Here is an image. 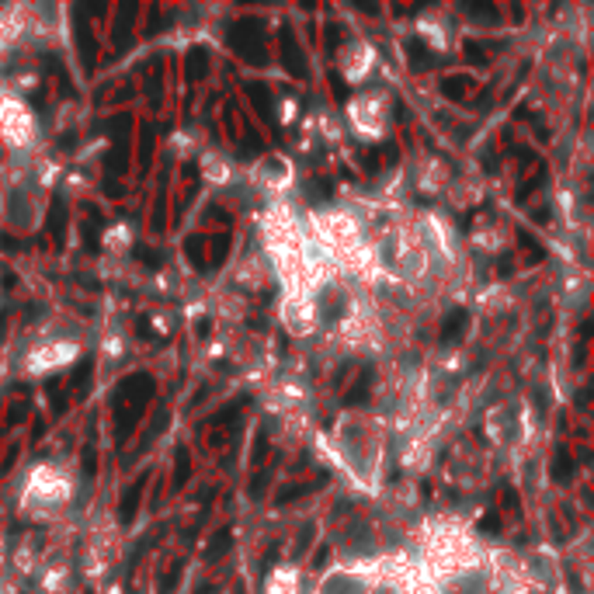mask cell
Wrapping results in <instances>:
<instances>
[{
  "mask_svg": "<svg viewBox=\"0 0 594 594\" xmlns=\"http://www.w3.org/2000/svg\"><path fill=\"white\" fill-rule=\"evenodd\" d=\"M487 438L500 445V448H514L528 438V410L518 403V399H500L497 406L487 410Z\"/></svg>",
  "mask_w": 594,
  "mask_h": 594,
  "instance_id": "3",
  "label": "cell"
},
{
  "mask_svg": "<svg viewBox=\"0 0 594 594\" xmlns=\"http://www.w3.org/2000/svg\"><path fill=\"white\" fill-rule=\"evenodd\" d=\"M376 66V49L365 45V42H355L344 56H341V73L351 80V84H362Z\"/></svg>",
  "mask_w": 594,
  "mask_h": 594,
  "instance_id": "10",
  "label": "cell"
},
{
  "mask_svg": "<svg viewBox=\"0 0 594 594\" xmlns=\"http://www.w3.org/2000/svg\"><path fill=\"white\" fill-rule=\"evenodd\" d=\"M42 219V205H38V192L24 181H14L3 192V208H0V222L10 233H31Z\"/></svg>",
  "mask_w": 594,
  "mask_h": 594,
  "instance_id": "4",
  "label": "cell"
},
{
  "mask_svg": "<svg viewBox=\"0 0 594 594\" xmlns=\"http://www.w3.org/2000/svg\"><path fill=\"white\" fill-rule=\"evenodd\" d=\"M31 136H35V118L28 104L10 91H0V139L10 146H28Z\"/></svg>",
  "mask_w": 594,
  "mask_h": 594,
  "instance_id": "6",
  "label": "cell"
},
{
  "mask_svg": "<svg viewBox=\"0 0 594 594\" xmlns=\"http://www.w3.org/2000/svg\"><path fill=\"white\" fill-rule=\"evenodd\" d=\"M0 594H3V591H0Z\"/></svg>",
  "mask_w": 594,
  "mask_h": 594,
  "instance_id": "13",
  "label": "cell"
},
{
  "mask_svg": "<svg viewBox=\"0 0 594 594\" xmlns=\"http://www.w3.org/2000/svg\"><path fill=\"white\" fill-rule=\"evenodd\" d=\"M299 588H302L299 570L289 567V563L275 567V570L268 574V581H264V594H299Z\"/></svg>",
  "mask_w": 594,
  "mask_h": 594,
  "instance_id": "11",
  "label": "cell"
},
{
  "mask_svg": "<svg viewBox=\"0 0 594 594\" xmlns=\"http://www.w3.org/2000/svg\"><path fill=\"white\" fill-rule=\"evenodd\" d=\"M3 553H7V546H3V535H0V563H3Z\"/></svg>",
  "mask_w": 594,
  "mask_h": 594,
  "instance_id": "12",
  "label": "cell"
},
{
  "mask_svg": "<svg viewBox=\"0 0 594 594\" xmlns=\"http://www.w3.org/2000/svg\"><path fill=\"white\" fill-rule=\"evenodd\" d=\"M334 452L341 469L362 490H379L383 459H386V431L376 413H344L334 427Z\"/></svg>",
  "mask_w": 594,
  "mask_h": 594,
  "instance_id": "1",
  "label": "cell"
},
{
  "mask_svg": "<svg viewBox=\"0 0 594 594\" xmlns=\"http://www.w3.org/2000/svg\"><path fill=\"white\" fill-rule=\"evenodd\" d=\"M77 344H70V341H63V337H45V341H38L35 348H31V355H28V372H35V376H45V372H52V369H63V365H70L73 358H77Z\"/></svg>",
  "mask_w": 594,
  "mask_h": 594,
  "instance_id": "7",
  "label": "cell"
},
{
  "mask_svg": "<svg viewBox=\"0 0 594 594\" xmlns=\"http://www.w3.org/2000/svg\"><path fill=\"white\" fill-rule=\"evenodd\" d=\"M73 497V476L63 466L42 462L28 473L24 494H21V511L31 518H56Z\"/></svg>",
  "mask_w": 594,
  "mask_h": 594,
  "instance_id": "2",
  "label": "cell"
},
{
  "mask_svg": "<svg viewBox=\"0 0 594 594\" xmlns=\"http://www.w3.org/2000/svg\"><path fill=\"white\" fill-rule=\"evenodd\" d=\"M376 591V581L362 570V567H334L320 577L316 591L313 594H372Z\"/></svg>",
  "mask_w": 594,
  "mask_h": 594,
  "instance_id": "8",
  "label": "cell"
},
{
  "mask_svg": "<svg viewBox=\"0 0 594 594\" xmlns=\"http://www.w3.org/2000/svg\"><path fill=\"white\" fill-rule=\"evenodd\" d=\"M348 122L351 129L362 136V139H383L386 129H390V101L379 91H369V94H358L348 104Z\"/></svg>",
  "mask_w": 594,
  "mask_h": 594,
  "instance_id": "5",
  "label": "cell"
},
{
  "mask_svg": "<svg viewBox=\"0 0 594 594\" xmlns=\"http://www.w3.org/2000/svg\"><path fill=\"white\" fill-rule=\"evenodd\" d=\"M254 178H257V185L264 188V192H285L289 185H292V164L285 160V157H264L261 164H257V171H254Z\"/></svg>",
  "mask_w": 594,
  "mask_h": 594,
  "instance_id": "9",
  "label": "cell"
}]
</instances>
